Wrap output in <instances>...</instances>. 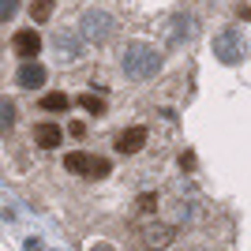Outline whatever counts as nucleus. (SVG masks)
I'll list each match as a JSON object with an SVG mask.
<instances>
[{
	"instance_id": "nucleus-1",
	"label": "nucleus",
	"mask_w": 251,
	"mask_h": 251,
	"mask_svg": "<svg viewBox=\"0 0 251 251\" xmlns=\"http://www.w3.org/2000/svg\"><path fill=\"white\" fill-rule=\"evenodd\" d=\"M11 52H15V56H19L23 64H26V60H34V56L42 52V34L34 30V26H23V30L15 34V38H11Z\"/></svg>"
},
{
	"instance_id": "nucleus-2",
	"label": "nucleus",
	"mask_w": 251,
	"mask_h": 251,
	"mask_svg": "<svg viewBox=\"0 0 251 251\" xmlns=\"http://www.w3.org/2000/svg\"><path fill=\"white\" fill-rule=\"evenodd\" d=\"M147 143H150V127H143V124L124 127V131L116 135V150H120V154H139Z\"/></svg>"
},
{
	"instance_id": "nucleus-3",
	"label": "nucleus",
	"mask_w": 251,
	"mask_h": 251,
	"mask_svg": "<svg viewBox=\"0 0 251 251\" xmlns=\"http://www.w3.org/2000/svg\"><path fill=\"white\" fill-rule=\"evenodd\" d=\"M34 147H42V150H56L64 143V131L60 124H49V120H42V124H34Z\"/></svg>"
},
{
	"instance_id": "nucleus-4",
	"label": "nucleus",
	"mask_w": 251,
	"mask_h": 251,
	"mask_svg": "<svg viewBox=\"0 0 251 251\" xmlns=\"http://www.w3.org/2000/svg\"><path fill=\"white\" fill-rule=\"evenodd\" d=\"M38 105H42L45 113H68V109H72V98L64 94V90H49V94H42Z\"/></svg>"
},
{
	"instance_id": "nucleus-5",
	"label": "nucleus",
	"mask_w": 251,
	"mask_h": 251,
	"mask_svg": "<svg viewBox=\"0 0 251 251\" xmlns=\"http://www.w3.org/2000/svg\"><path fill=\"white\" fill-rule=\"evenodd\" d=\"M90 161H94V157L86 154V150H72V154H64V169L75 173V176H79V173H90Z\"/></svg>"
},
{
	"instance_id": "nucleus-6",
	"label": "nucleus",
	"mask_w": 251,
	"mask_h": 251,
	"mask_svg": "<svg viewBox=\"0 0 251 251\" xmlns=\"http://www.w3.org/2000/svg\"><path fill=\"white\" fill-rule=\"evenodd\" d=\"M52 8H56V0H34L30 4V19L38 23V26H45V23L52 19Z\"/></svg>"
},
{
	"instance_id": "nucleus-7",
	"label": "nucleus",
	"mask_w": 251,
	"mask_h": 251,
	"mask_svg": "<svg viewBox=\"0 0 251 251\" xmlns=\"http://www.w3.org/2000/svg\"><path fill=\"white\" fill-rule=\"evenodd\" d=\"M42 79H45V72H42L34 60H26V68H23V75H19V83H23V86H38Z\"/></svg>"
},
{
	"instance_id": "nucleus-8",
	"label": "nucleus",
	"mask_w": 251,
	"mask_h": 251,
	"mask_svg": "<svg viewBox=\"0 0 251 251\" xmlns=\"http://www.w3.org/2000/svg\"><path fill=\"white\" fill-rule=\"evenodd\" d=\"M79 105H83V113H90V116H105V101H101V98H94V94H83V98H79Z\"/></svg>"
},
{
	"instance_id": "nucleus-9",
	"label": "nucleus",
	"mask_w": 251,
	"mask_h": 251,
	"mask_svg": "<svg viewBox=\"0 0 251 251\" xmlns=\"http://www.w3.org/2000/svg\"><path fill=\"white\" fill-rule=\"evenodd\" d=\"M135 206H139V214H154L157 210V195H139Z\"/></svg>"
},
{
	"instance_id": "nucleus-10",
	"label": "nucleus",
	"mask_w": 251,
	"mask_h": 251,
	"mask_svg": "<svg viewBox=\"0 0 251 251\" xmlns=\"http://www.w3.org/2000/svg\"><path fill=\"white\" fill-rule=\"evenodd\" d=\"M90 173H94L98 180L109 176V161H105V157H94V161H90ZM90 173H86V176H90Z\"/></svg>"
},
{
	"instance_id": "nucleus-11",
	"label": "nucleus",
	"mask_w": 251,
	"mask_h": 251,
	"mask_svg": "<svg viewBox=\"0 0 251 251\" xmlns=\"http://www.w3.org/2000/svg\"><path fill=\"white\" fill-rule=\"evenodd\" d=\"M68 135L83 139V135H86V120H72V124H68Z\"/></svg>"
}]
</instances>
